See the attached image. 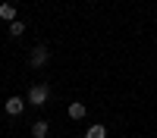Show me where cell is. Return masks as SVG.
<instances>
[{
    "instance_id": "cell-3",
    "label": "cell",
    "mask_w": 157,
    "mask_h": 138,
    "mask_svg": "<svg viewBox=\"0 0 157 138\" xmlns=\"http://www.w3.org/2000/svg\"><path fill=\"white\" fill-rule=\"evenodd\" d=\"M3 110L10 113V116H19V113L25 110V97H19V94H13V97H6V104H3Z\"/></svg>"
},
{
    "instance_id": "cell-8",
    "label": "cell",
    "mask_w": 157,
    "mask_h": 138,
    "mask_svg": "<svg viewBox=\"0 0 157 138\" xmlns=\"http://www.w3.org/2000/svg\"><path fill=\"white\" fill-rule=\"evenodd\" d=\"M10 35H13V38H22V35H25V22H19V19L10 22Z\"/></svg>"
},
{
    "instance_id": "cell-5",
    "label": "cell",
    "mask_w": 157,
    "mask_h": 138,
    "mask_svg": "<svg viewBox=\"0 0 157 138\" xmlns=\"http://www.w3.org/2000/svg\"><path fill=\"white\" fill-rule=\"evenodd\" d=\"M47 132H50V125H47V119H38V122L32 125V135H35V138H47Z\"/></svg>"
},
{
    "instance_id": "cell-7",
    "label": "cell",
    "mask_w": 157,
    "mask_h": 138,
    "mask_svg": "<svg viewBox=\"0 0 157 138\" xmlns=\"http://www.w3.org/2000/svg\"><path fill=\"white\" fill-rule=\"evenodd\" d=\"M85 138H107V129H104V125L98 122V125H91V129L85 132Z\"/></svg>"
},
{
    "instance_id": "cell-1",
    "label": "cell",
    "mask_w": 157,
    "mask_h": 138,
    "mask_svg": "<svg viewBox=\"0 0 157 138\" xmlns=\"http://www.w3.org/2000/svg\"><path fill=\"white\" fill-rule=\"evenodd\" d=\"M25 100L35 104V107H44L47 100H50V88H47V85H32L29 94H25Z\"/></svg>"
},
{
    "instance_id": "cell-6",
    "label": "cell",
    "mask_w": 157,
    "mask_h": 138,
    "mask_svg": "<svg viewBox=\"0 0 157 138\" xmlns=\"http://www.w3.org/2000/svg\"><path fill=\"white\" fill-rule=\"evenodd\" d=\"M0 19L16 22V9H13V3H0Z\"/></svg>"
},
{
    "instance_id": "cell-2",
    "label": "cell",
    "mask_w": 157,
    "mask_h": 138,
    "mask_svg": "<svg viewBox=\"0 0 157 138\" xmlns=\"http://www.w3.org/2000/svg\"><path fill=\"white\" fill-rule=\"evenodd\" d=\"M47 60H50V50H47V44H38V47L32 50L29 66H32V69H41V66H47Z\"/></svg>"
},
{
    "instance_id": "cell-4",
    "label": "cell",
    "mask_w": 157,
    "mask_h": 138,
    "mask_svg": "<svg viewBox=\"0 0 157 138\" xmlns=\"http://www.w3.org/2000/svg\"><path fill=\"white\" fill-rule=\"evenodd\" d=\"M85 113H88V107L82 104V100H72V104H69V116H72V119H82Z\"/></svg>"
}]
</instances>
